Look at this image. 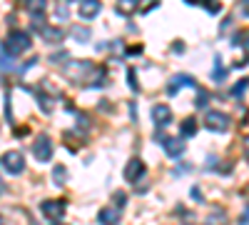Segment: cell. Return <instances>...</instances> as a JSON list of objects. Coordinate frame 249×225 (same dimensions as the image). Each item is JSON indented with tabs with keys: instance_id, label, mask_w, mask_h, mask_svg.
<instances>
[{
	"instance_id": "6da1fadb",
	"label": "cell",
	"mask_w": 249,
	"mask_h": 225,
	"mask_svg": "<svg viewBox=\"0 0 249 225\" xmlns=\"http://www.w3.org/2000/svg\"><path fill=\"white\" fill-rule=\"evenodd\" d=\"M30 45H33V35H30L28 30H10V35L5 38L3 50H5V55L15 58V55H20V53H25Z\"/></svg>"
},
{
	"instance_id": "7a4b0ae2",
	"label": "cell",
	"mask_w": 249,
	"mask_h": 225,
	"mask_svg": "<svg viewBox=\"0 0 249 225\" xmlns=\"http://www.w3.org/2000/svg\"><path fill=\"white\" fill-rule=\"evenodd\" d=\"M230 123H232L230 115L222 110H207V115H204V125L214 133H227L230 130Z\"/></svg>"
},
{
	"instance_id": "3957f363",
	"label": "cell",
	"mask_w": 249,
	"mask_h": 225,
	"mask_svg": "<svg viewBox=\"0 0 249 225\" xmlns=\"http://www.w3.org/2000/svg\"><path fill=\"white\" fill-rule=\"evenodd\" d=\"M33 155L40 160V163H48L53 158V140L43 133V135H37L35 143H33Z\"/></svg>"
},
{
	"instance_id": "277c9868",
	"label": "cell",
	"mask_w": 249,
	"mask_h": 225,
	"mask_svg": "<svg viewBox=\"0 0 249 225\" xmlns=\"http://www.w3.org/2000/svg\"><path fill=\"white\" fill-rule=\"evenodd\" d=\"M3 165H5V170L10 175H20L25 170V158H23V153H18V150H8L3 155Z\"/></svg>"
},
{
	"instance_id": "5b68a950",
	"label": "cell",
	"mask_w": 249,
	"mask_h": 225,
	"mask_svg": "<svg viewBox=\"0 0 249 225\" xmlns=\"http://www.w3.org/2000/svg\"><path fill=\"white\" fill-rule=\"evenodd\" d=\"M40 210H43L50 220H62V215L68 210V203L65 200H45L43 205H40Z\"/></svg>"
},
{
	"instance_id": "8992f818",
	"label": "cell",
	"mask_w": 249,
	"mask_h": 225,
	"mask_svg": "<svg viewBox=\"0 0 249 225\" xmlns=\"http://www.w3.org/2000/svg\"><path fill=\"white\" fill-rule=\"evenodd\" d=\"M179 88H195V78L187 75V73H179L172 78V83L167 85V95H177Z\"/></svg>"
},
{
	"instance_id": "52a82bcc",
	"label": "cell",
	"mask_w": 249,
	"mask_h": 225,
	"mask_svg": "<svg viewBox=\"0 0 249 225\" xmlns=\"http://www.w3.org/2000/svg\"><path fill=\"white\" fill-rule=\"evenodd\" d=\"M152 120H155V125L157 128H164V125H170L172 123V110H170V105H155L152 108Z\"/></svg>"
},
{
	"instance_id": "ba28073f",
	"label": "cell",
	"mask_w": 249,
	"mask_h": 225,
	"mask_svg": "<svg viewBox=\"0 0 249 225\" xmlns=\"http://www.w3.org/2000/svg\"><path fill=\"white\" fill-rule=\"evenodd\" d=\"M142 175H144V163H142L140 158H132L127 165H124V180L135 183V180H140Z\"/></svg>"
},
{
	"instance_id": "9c48e42d",
	"label": "cell",
	"mask_w": 249,
	"mask_h": 225,
	"mask_svg": "<svg viewBox=\"0 0 249 225\" xmlns=\"http://www.w3.org/2000/svg\"><path fill=\"white\" fill-rule=\"evenodd\" d=\"M184 140L182 138H167V140H164V150H167V155L170 158H179L182 153H184Z\"/></svg>"
},
{
	"instance_id": "30bf717a",
	"label": "cell",
	"mask_w": 249,
	"mask_h": 225,
	"mask_svg": "<svg viewBox=\"0 0 249 225\" xmlns=\"http://www.w3.org/2000/svg\"><path fill=\"white\" fill-rule=\"evenodd\" d=\"M100 225H117L120 223V208H102L97 213Z\"/></svg>"
},
{
	"instance_id": "8fae6325",
	"label": "cell",
	"mask_w": 249,
	"mask_h": 225,
	"mask_svg": "<svg viewBox=\"0 0 249 225\" xmlns=\"http://www.w3.org/2000/svg\"><path fill=\"white\" fill-rule=\"evenodd\" d=\"M40 33H43V38L48 40V43H62V40H65V30L62 28H48V25H43L40 28Z\"/></svg>"
},
{
	"instance_id": "7c38bea8",
	"label": "cell",
	"mask_w": 249,
	"mask_h": 225,
	"mask_svg": "<svg viewBox=\"0 0 249 225\" xmlns=\"http://www.w3.org/2000/svg\"><path fill=\"white\" fill-rule=\"evenodd\" d=\"M100 8L102 5L97 3V0H82V3H80V15L85 20H90V18H95L100 13Z\"/></svg>"
},
{
	"instance_id": "4fadbf2b",
	"label": "cell",
	"mask_w": 249,
	"mask_h": 225,
	"mask_svg": "<svg viewBox=\"0 0 249 225\" xmlns=\"http://www.w3.org/2000/svg\"><path fill=\"white\" fill-rule=\"evenodd\" d=\"M179 133H182V138H192L197 133V120L195 118H184L182 125H179Z\"/></svg>"
},
{
	"instance_id": "5bb4252c",
	"label": "cell",
	"mask_w": 249,
	"mask_h": 225,
	"mask_svg": "<svg viewBox=\"0 0 249 225\" xmlns=\"http://www.w3.org/2000/svg\"><path fill=\"white\" fill-rule=\"evenodd\" d=\"M227 223H230V218H227V213L219 210V208H214L210 213V218H207V225H227Z\"/></svg>"
},
{
	"instance_id": "9a60e30c",
	"label": "cell",
	"mask_w": 249,
	"mask_h": 225,
	"mask_svg": "<svg viewBox=\"0 0 249 225\" xmlns=\"http://www.w3.org/2000/svg\"><path fill=\"white\" fill-rule=\"evenodd\" d=\"M65 180H68L65 165H55L53 168V183H55V185H65Z\"/></svg>"
},
{
	"instance_id": "2e32d148",
	"label": "cell",
	"mask_w": 249,
	"mask_h": 225,
	"mask_svg": "<svg viewBox=\"0 0 249 225\" xmlns=\"http://www.w3.org/2000/svg\"><path fill=\"white\" fill-rule=\"evenodd\" d=\"M70 35H72V38H77L80 43H88V40H90V28L75 25V28H70Z\"/></svg>"
},
{
	"instance_id": "e0dca14e",
	"label": "cell",
	"mask_w": 249,
	"mask_h": 225,
	"mask_svg": "<svg viewBox=\"0 0 249 225\" xmlns=\"http://www.w3.org/2000/svg\"><path fill=\"white\" fill-rule=\"evenodd\" d=\"M37 103H40V110H43V113H53V98L37 93Z\"/></svg>"
},
{
	"instance_id": "ac0fdd59",
	"label": "cell",
	"mask_w": 249,
	"mask_h": 225,
	"mask_svg": "<svg viewBox=\"0 0 249 225\" xmlns=\"http://www.w3.org/2000/svg\"><path fill=\"white\" fill-rule=\"evenodd\" d=\"M207 103H210V93H207V90H197L195 105H197V108H207Z\"/></svg>"
},
{
	"instance_id": "d6986e66",
	"label": "cell",
	"mask_w": 249,
	"mask_h": 225,
	"mask_svg": "<svg viewBox=\"0 0 249 225\" xmlns=\"http://www.w3.org/2000/svg\"><path fill=\"white\" fill-rule=\"evenodd\" d=\"M55 15H57L60 20H68V18H70V5H68V3H60V5L55 8Z\"/></svg>"
},
{
	"instance_id": "ffe728a7",
	"label": "cell",
	"mask_w": 249,
	"mask_h": 225,
	"mask_svg": "<svg viewBox=\"0 0 249 225\" xmlns=\"http://www.w3.org/2000/svg\"><path fill=\"white\" fill-rule=\"evenodd\" d=\"M127 85L132 88V93H140V85H137V75H135V68L127 70Z\"/></svg>"
},
{
	"instance_id": "44dd1931",
	"label": "cell",
	"mask_w": 249,
	"mask_h": 225,
	"mask_svg": "<svg viewBox=\"0 0 249 225\" xmlns=\"http://www.w3.org/2000/svg\"><path fill=\"white\" fill-rule=\"evenodd\" d=\"M135 8H137V5H135V0H122V3L117 5V10H120V13H132Z\"/></svg>"
},
{
	"instance_id": "7402d4cb",
	"label": "cell",
	"mask_w": 249,
	"mask_h": 225,
	"mask_svg": "<svg viewBox=\"0 0 249 225\" xmlns=\"http://www.w3.org/2000/svg\"><path fill=\"white\" fill-rule=\"evenodd\" d=\"M247 85H249V80H247V78H244V80H239V83H237V85L232 88V95H239V93H242V90H244Z\"/></svg>"
},
{
	"instance_id": "603a6c76",
	"label": "cell",
	"mask_w": 249,
	"mask_h": 225,
	"mask_svg": "<svg viewBox=\"0 0 249 225\" xmlns=\"http://www.w3.org/2000/svg\"><path fill=\"white\" fill-rule=\"evenodd\" d=\"M115 203H117L115 208H124V203H127V195H124V193H115Z\"/></svg>"
},
{
	"instance_id": "cb8c5ba5",
	"label": "cell",
	"mask_w": 249,
	"mask_h": 225,
	"mask_svg": "<svg viewBox=\"0 0 249 225\" xmlns=\"http://www.w3.org/2000/svg\"><path fill=\"white\" fill-rule=\"evenodd\" d=\"M204 10H207V13H219L222 5H219V3H212V5H210V3H204Z\"/></svg>"
},
{
	"instance_id": "d4e9b609",
	"label": "cell",
	"mask_w": 249,
	"mask_h": 225,
	"mask_svg": "<svg viewBox=\"0 0 249 225\" xmlns=\"http://www.w3.org/2000/svg\"><path fill=\"white\" fill-rule=\"evenodd\" d=\"M184 50V45H182V40H177V43H175V53H182Z\"/></svg>"
},
{
	"instance_id": "484cf974",
	"label": "cell",
	"mask_w": 249,
	"mask_h": 225,
	"mask_svg": "<svg viewBox=\"0 0 249 225\" xmlns=\"http://www.w3.org/2000/svg\"><path fill=\"white\" fill-rule=\"evenodd\" d=\"M247 223H249V208H247L244 215H242V225H247Z\"/></svg>"
},
{
	"instance_id": "4316f807",
	"label": "cell",
	"mask_w": 249,
	"mask_h": 225,
	"mask_svg": "<svg viewBox=\"0 0 249 225\" xmlns=\"http://www.w3.org/2000/svg\"><path fill=\"white\" fill-rule=\"evenodd\" d=\"M192 195H195L197 200H202V193H199V188H192Z\"/></svg>"
},
{
	"instance_id": "83f0119b",
	"label": "cell",
	"mask_w": 249,
	"mask_h": 225,
	"mask_svg": "<svg viewBox=\"0 0 249 225\" xmlns=\"http://www.w3.org/2000/svg\"><path fill=\"white\" fill-rule=\"evenodd\" d=\"M244 145H247V153H249V138H247V140H244Z\"/></svg>"
},
{
	"instance_id": "f1b7e54d",
	"label": "cell",
	"mask_w": 249,
	"mask_h": 225,
	"mask_svg": "<svg viewBox=\"0 0 249 225\" xmlns=\"http://www.w3.org/2000/svg\"><path fill=\"white\" fill-rule=\"evenodd\" d=\"M3 190H5V188H3V180H0V193H3Z\"/></svg>"
},
{
	"instance_id": "f546056e",
	"label": "cell",
	"mask_w": 249,
	"mask_h": 225,
	"mask_svg": "<svg viewBox=\"0 0 249 225\" xmlns=\"http://www.w3.org/2000/svg\"><path fill=\"white\" fill-rule=\"evenodd\" d=\"M0 225H5V220H3V218H0Z\"/></svg>"
},
{
	"instance_id": "4dcf8cb0",
	"label": "cell",
	"mask_w": 249,
	"mask_h": 225,
	"mask_svg": "<svg viewBox=\"0 0 249 225\" xmlns=\"http://www.w3.org/2000/svg\"><path fill=\"white\" fill-rule=\"evenodd\" d=\"M247 53H249V40H247Z\"/></svg>"
}]
</instances>
